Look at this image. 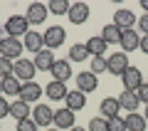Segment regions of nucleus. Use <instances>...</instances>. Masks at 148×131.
Listing matches in <instances>:
<instances>
[{
  "label": "nucleus",
  "instance_id": "6",
  "mask_svg": "<svg viewBox=\"0 0 148 131\" xmlns=\"http://www.w3.org/2000/svg\"><path fill=\"white\" fill-rule=\"evenodd\" d=\"M121 82H123V89H128V92H136L138 87H141L143 84V77H141V69L138 67H128L126 72L121 74Z\"/></svg>",
  "mask_w": 148,
  "mask_h": 131
},
{
  "label": "nucleus",
  "instance_id": "30",
  "mask_svg": "<svg viewBox=\"0 0 148 131\" xmlns=\"http://www.w3.org/2000/svg\"><path fill=\"white\" fill-rule=\"evenodd\" d=\"M91 72H94V74L109 72V59H106V57H94V59H91Z\"/></svg>",
  "mask_w": 148,
  "mask_h": 131
},
{
  "label": "nucleus",
  "instance_id": "8",
  "mask_svg": "<svg viewBox=\"0 0 148 131\" xmlns=\"http://www.w3.org/2000/svg\"><path fill=\"white\" fill-rule=\"evenodd\" d=\"M32 119H35L37 126H47L49 129V124H54V111L49 109V104H37L32 109Z\"/></svg>",
  "mask_w": 148,
  "mask_h": 131
},
{
  "label": "nucleus",
  "instance_id": "33",
  "mask_svg": "<svg viewBox=\"0 0 148 131\" xmlns=\"http://www.w3.org/2000/svg\"><path fill=\"white\" fill-rule=\"evenodd\" d=\"M17 131H37V124H35V119H22V121H17Z\"/></svg>",
  "mask_w": 148,
  "mask_h": 131
},
{
  "label": "nucleus",
  "instance_id": "39",
  "mask_svg": "<svg viewBox=\"0 0 148 131\" xmlns=\"http://www.w3.org/2000/svg\"><path fill=\"white\" fill-rule=\"evenodd\" d=\"M69 131H86V129H82V126H74V129H69Z\"/></svg>",
  "mask_w": 148,
  "mask_h": 131
},
{
  "label": "nucleus",
  "instance_id": "27",
  "mask_svg": "<svg viewBox=\"0 0 148 131\" xmlns=\"http://www.w3.org/2000/svg\"><path fill=\"white\" fill-rule=\"evenodd\" d=\"M67 59H72V62H86V59H89V50H86V45H72Z\"/></svg>",
  "mask_w": 148,
  "mask_h": 131
},
{
  "label": "nucleus",
  "instance_id": "40",
  "mask_svg": "<svg viewBox=\"0 0 148 131\" xmlns=\"http://www.w3.org/2000/svg\"><path fill=\"white\" fill-rule=\"evenodd\" d=\"M143 119H146V121H148V106H146V111H143Z\"/></svg>",
  "mask_w": 148,
  "mask_h": 131
},
{
  "label": "nucleus",
  "instance_id": "14",
  "mask_svg": "<svg viewBox=\"0 0 148 131\" xmlns=\"http://www.w3.org/2000/svg\"><path fill=\"white\" fill-rule=\"evenodd\" d=\"M69 22H74V25H84L86 20H89V5L86 3H74L72 8H69Z\"/></svg>",
  "mask_w": 148,
  "mask_h": 131
},
{
  "label": "nucleus",
  "instance_id": "2",
  "mask_svg": "<svg viewBox=\"0 0 148 131\" xmlns=\"http://www.w3.org/2000/svg\"><path fill=\"white\" fill-rule=\"evenodd\" d=\"M42 37H45V47H47V50H57V47H62V45H64L67 32H64L62 25H52V27H47V30H45Z\"/></svg>",
  "mask_w": 148,
  "mask_h": 131
},
{
  "label": "nucleus",
  "instance_id": "41",
  "mask_svg": "<svg viewBox=\"0 0 148 131\" xmlns=\"http://www.w3.org/2000/svg\"><path fill=\"white\" fill-rule=\"evenodd\" d=\"M47 131H59V129H47Z\"/></svg>",
  "mask_w": 148,
  "mask_h": 131
},
{
  "label": "nucleus",
  "instance_id": "3",
  "mask_svg": "<svg viewBox=\"0 0 148 131\" xmlns=\"http://www.w3.org/2000/svg\"><path fill=\"white\" fill-rule=\"evenodd\" d=\"M22 50H25V45H22V40H17V37H5L3 40V45H0V54L8 59H20Z\"/></svg>",
  "mask_w": 148,
  "mask_h": 131
},
{
  "label": "nucleus",
  "instance_id": "31",
  "mask_svg": "<svg viewBox=\"0 0 148 131\" xmlns=\"http://www.w3.org/2000/svg\"><path fill=\"white\" fill-rule=\"evenodd\" d=\"M89 131H109V121L104 116H94L89 121Z\"/></svg>",
  "mask_w": 148,
  "mask_h": 131
},
{
  "label": "nucleus",
  "instance_id": "9",
  "mask_svg": "<svg viewBox=\"0 0 148 131\" xmlns=\"http://www.w3.org/2000/svg\"><path fill=\"white\" fill-rule=\"evenodd\" d=\"M96 87H99V79H96L94 72H79V74H77V89H79V92L91 94Z\"/></svg>",
  "mask_w": 148,
  "mask_h": 131
},
{
  "label": "nucleus",
  "instance_id": "19",
  "mask_svg": "<svg viewBox=\"0 0 148 131\" xmlns=\"http://www.w3.org/2000/svg\"><path fill=\"white\" fill-rule=\"evenodd\" d=\"M116 99H119V104H121V109H126L128 114H133V111L138 109V104H141V101H138V94L136 92H128V89H123Z\"/></svg>",
  "mask_w": 148,
  "mask_h": 131
},
{
  "label": "nucleus",
  "instance_id": "23",
  "mask_svg": "<svg viewBox=\"0 0 148 131\" xmlns=\"http://www.w3.org/2000/svg\"><path fill=\"white\" fill-rule=\"evenodd\" d=\"M84 45H86V50H89V54H91V57H104L106 47H109V45L104 42V37H101V35H96V37H89V40H86Z\"/></svg>",
  "mask_w": 148,
  "mask_h": 131
},
{
  "label": "nucleus",
  "instance_id": "13",
  "mask_svg": "<svg viewBox=\"0 0 148 131\" xmlns=\"http://www.w3.org/2000/svg\"><path fill=\"white\" fill-rule=\"evenodd\" d=\"M121 52H133V50H138V45H141V35H138L136 30H123L121 32Z\"/></svg>",
  "mask_w": 148,
  "mask_h": 131
},
{
  "label": "nucleus",
  "instance_id": "29",
  "mask_svg": "<svg viewBox=\"0 0 148 131\" xmlns=\"http://www.w3.org/2000/svg\"><path fill=\"white\" fill-rule=\"evenodd\" d=\"M12 72H15V62L0 54V79H5V77H12Z\"/></svg>",
  "mask_w": 148,
  "mask_h": 131
},
{
  "label": "nucleus",
  "instance_id": "22",
  "mask_svg": "<svg viewBox=\"0 0 148 131\" xmlns=\"http://www.w3.org/2000/svg\"><path fill=\"white\" fill-rule=\"evenodd\" d=\"M64 104H67V109L79 111V109H84V106H86V94H84V92H79V89H74V92H69V94H67Z\"/></svg>",
  "mask_w": 148,
  "mask_h": 131
},
{
  "label": "nucleus",
  "instance_id": "35",
  "mask_svg": "<svg viewBox=\"0 0 148 131\" xmlns=\"http://www.w3.org/2000/svg\"><path fill=\"white\" fill-rule=\"evenodd\" d=\"M8 114H10V101H8L5 97H0V119L8 116Z\"/></svg>",
  "mask_w": 148,
  "mask_h": 131
},
{
  "label": "nucleus",
  "instance_id": "37",
  "mask_svg": "<svg viewBox=\"0 0 148 131\" xmlns=\"http://www.w3.org/2000/svg\"><path fill=\"white\" fill-rule=\"evenodd\" d=\"M138 50H141L143 54H148V35H143V37H141V45H138Z\"/></svg>",
  "mask_w": 148,
  "mask_h": 131
},
{
  "label": "nucleus",
  "instance_id": "15",
  "mask_svg": "<svg viewBox=\"0 0 148 131\" xmlns=\"http://www.w3.org/2000/svg\"><path fill=\"white\" fill-rule=\"evenodd\" d=\"M136 22H138V17L133 15L131 10H123V8H121V10L114 12V25L121 27V30H133V25H136Z\"/></svg>",
  "mask_w": 148,
  "mask_h": 131
},
{
  "label": "nucleus",
  "instance_id": "28",
  "mask_svg": "<svg viewBox=\"0 0 148 131\" xmlns=\"http://www.w3.org/2000/svg\"><path fill=\"white\" fill-rule=\"evenodd\" d=\"M69 3L67 0H49V5H47V10L52 12V15H64V12H69Z\"/></svg>",
  "mask_w": 148,
  "mask_h": 131
},
{
  "label": "nucleus",
  "instance_id": "34",
  "mask_svg": "<svg viewBox=\"0 0 148 131\" xmlns=\"http://www.w3.org/2000/svg\"><path fill=\"white\" fill-rule=\"evenodd\" d=\"M136 94H138V101L148 106V82H143L141 87H138V89H136Z\"/></svg>",
  "mask_w": 148,
  "mask_h": 131
},
{
  "label": "nucleus",
  "instance_id": "16",
  "mask_svg": "<svg viewBox=\"0 0 148 131\" xmlns=\"http://www.w3.org/2000/svg\"><path fill=\"white\" fill-rule=\"evenodd\" d=\"M32 62H35L37 72H52V64L57 62V59H54L52 50H47V47H45L42 52H37V54H35V59H32Z\"/></svg>",
  "mask_w": 148,
  "mask_h": 131
},
{
  "label": "nucleus",
  "instance_id": "12",
  "mask_svg": "<svg viewBox=\"0 0 148 131\" xmlns=\"http://www.w3.org/2000/svg\"><path fill=\"white\" fill-rule=\"evenodd\" d=\"M22 45H25V50H27V52L37 54V52H42V50H45V37L40 35V32L30 30L25 37H22Z\"/></svg>",
  "mask_w": 148,
  "mask_h": 131
},
{
  "label": "nucleus",
  "instance_id": "10",
  "mask_svg": "<svg viewBox=\"0 0 148 131\" xmlns=\"http://www.w3.org/2000/svg\"><path fill=\"white\" fill-rule=\"evenodd\" d=\"M45 94H47V99L49 101H64L67 99V84L64 82H57V79H52V82L45 87Z\"/></svg>",
  "mask_w": 148,
  "mask_h": 131
},
{
  "label": "nucleus",
  "instance_id": "26",
  "mask_svg": "<svg viewBox=\"0 0 148 131\" xmlns=\"http://www.w3.org/2000/svg\"><path fill=\"white\" fill-rule=\"evenodd\" d=\"M10 116H15L17 121L30 119V104H27V101H22V99H15V101L10 104Z\"/></svg>",
  "mask_w": 148,
  "mask_h": 131
},
{
  "label": "nucleus",
  "instance_id": "11",
  "mask_svg": "<svg viewBox=\"0 0 148 131\" xmlns=\"http://www.w3.org/2000/svg\"><path fill=\"white\" fill-rule=\"evenodd\" d=\"M74 121H77V116H74V111L67 109V106L54 111V126H57L59 131H62V129H67V131L74 129Z\"/></svg>",
  "mask_w": 148,
  "mask_h": 131
},
{
  "label": "nucleus",
  "instance_id": "20",
  "mask_svg": "<svg viewBox=\"0 0 148 131\" xmlns=\"http://www.w3.org/2000/svg\"><path fill=\"white\" fill-rule=\"evenodd\" d=\"M52 77L57 79V82H67V79H72V67H69V59H57V62L52 64Z\"/></svg>",
  "mask_w": 148,
  "mask_h": 131
},
{
  "label": "nucleus",
  "instance_id": "18",
  "mask_svg": "<svg viewBox=\"0 0 148 131\" xmlns=\"http://www.w3.org/2000/svg\"><path fill=\"white\" fill-rule=\"evenodd\" d=\"M119 109H121V104H119L116 97H106V99H101V104H99V111H101V116H104L106 121L114 119V116H119Z\"/></svg>",
  "mask_w": 148,
  "mask_h": 131
},
{
  "label": "nucleus",
  "instance_id": "17",
  "mask_svg": "<svg viewBox=\"0 0 148 131\" xmlns=\"http://www.w3.org/2000/svg\"><path fill=\"white\" fill-rule=\"evenodd\" d=\"M42 92L45 89L37 82H25V84H22V89H20V99L27 101V104H32V101H37L40 97H42Z\"/></svg>",
  "mask_w": 148,
  "mask_h": 131
},
{
  "label": "nucleus",
  "instance_id": "5",
  "mask_svg": "<svg viewBox=\"0 0 148 131\" xmlns=\"http://www.w3.org/2000/svg\"><path fill=\"white\" fill-rule=\"evenodd\" d=\"M47 5L45 3H30L27 5V12H25V17H27V22L30 25H42L45 20H47Z\"/></svg>",
  "mask_w": 148,
  "mask_h": 131
},
{
  "label": "nucleus",
  "instance_id": "32",
  "mask_svg": "<svg viewBox=\"0 0 148 131\" xmlns=\"http://www.w3.org/2000/svg\"><path fill=\"white\" fill-rule=\"evenodd\" d=\"M109 131H126V121H123L121 116L109 119Z\"/></svg>",
  "mask_w": 148,
  "mask_h": 131
},
{
  "label": "nucleus",
  "instance_id": "38",
  "mask_svg": "<svg viewBox=\"0 0 148 131\" xmlns=\"http://www.w3.org/2000/svg\"><path fill=\"white\" fill-rule=\"evenodd\" d=\"M141 8H143V15H148V0H141Z\"/></svg>",
  "mask_w": 148,
  "mask_h": 131
},
{
  "label": "nucleus",
  "instance_id": "7",
  "mask_svg": "<svg viewBox=\"0 0 148 131\" xmlns=\"http://www.w3.org/2000/svg\"><path fill=\"white\" fill-rule=\"evenodd\" d=\"M128 67H131V64H128V54H126V52H114V54H109V72H111V74L121 77Z\"/></svg>",
  "mask_w": 148,
  "mask_h": 131
},
{
  "label": "nucleus",
  "instance_id": "36",
  "mask_svg": "<svg viewBox=\"0 0 148 131\" xmlns=\"http://www.w3.org/2000/svg\"><path fill=\"white\" fill-rule=\"evenodd\" d=\"M138 27H141L143 35H148V15H141V17H138Z\"/></svg>",
  "mask_w": 148,
  "mask_h": 131
},
{
  "label": "nucleus",
  "instance_id": "42",
  "mask_svg": "<svg viewBox=\"0 0 148 131\" xmlns=\"http://www.w3.org/2000/svg\"><path fill=\"white\" fill-rule=\"evenodd\" d=\"M0 45H3V37H0Z\"/></svg>",
  "mask_w": 148,
  "mask_h": 131
},
{
  "label": "nucleus",
  "instance_id": "21",
  "mask_svg": "<svg viewBox=\"0 0 148 131\" xmlns=\"http://www.w3.org/2000/svg\"><path fill=\"white\" fill-rule=\"evenodd\" d=\"M0 87H3V94L5 97H20V89H22V82L12 74V77H5L0 79Z\"/></svg>",
  "mask_w": 148,
  "mask_h": 131
},
{
  "label": "nucleus",
  "instance_id": "24",
  "mask_svg": "<svg viewBox=\"0 0 148 131\" xmlns=\"http://www.w3.org/2000/svg\"><path fill=\"white\" fill-rule=\"evenodd\" d=\"M121 27H116L114 22H109V25H104V30H101V37H104L106 45H119L121 42Z\"/></svg>",
  "mask_w": 148,
  "mask_h": 131
},
{
  "label": "nucleus",
  "instance_id": "4",
  "mask_svg": "<svg viewBox=\"0 0 148 131\" xmlns=\"http://www.w3.org/2000/svg\"><path fill=\"white\" fill-rule=\"evenodd\" d=\"M12 74H15L22 84H25V82H35L37 67H35L32 59H17V62H15V72H12Z\"/></svg>",
  "mask_w": 148,
  "mask_h": 131
},
{
  "label": "nucleus",
  "instance_id": "1",
  "mask_svg": "<svg viewBox=\"0 0 148 131\" xmlns=\"http://www.w3.org/2000/svg\"><path fill=\"white\" fill-rule=\"evenodd\" d=\"M5 32L8 37H25L30 32V22L25 15H10V20L5 22Z\"/></svg>",
  "mask_w": 148,
  "mask_h": 131
},
{
  "label": "nucleus",
  "instance_id": "25",
  "mask_svg": "<svg viewBox=\"0 0 148 131\" xmlns=\"http://www.w3.org/2000/svg\"><path fill=\"white\" fill-rule=\"evenodd\" d=\"M123 121H126V131H146V126H148V121L143 119V114H138V111L128 114Z\"/></svg>",
  "mask_w": 148,
  "mask_h": 131
},
{
  "label": "nucleus",
  "instance_id": "43",
  "mask_svg": "<svg viewBox=\"0 0 148 131\" xmlns=\"http://www.w3.org/2000/svg\"><path fill=\"white\" fill-rule=\"evenodd\" d=\"M0 94H3V87H0Z\"/></svg>",
  "mask_w": 148,
  "mask_h": 131
}]
</instances>
